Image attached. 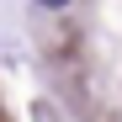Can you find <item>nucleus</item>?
Segmentation results:
<instances>
[{"label": "nucleus", "mask_w": 122, "mask_h": 122, "mask_svg": "<svg viewBox=\"0 0 122 122\" xmlns=\"http://www.w3.org/2000/svg\"><path fill=\"white\" fill-rule=\"evenodd\" d=\"M37 5H48V11H58V5H69V0H37Z\"/></svg>", "instance_id": "1"}]
</instances>
